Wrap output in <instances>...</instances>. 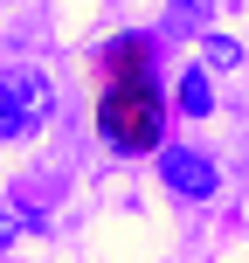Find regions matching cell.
I'll use <instances>...</instances> for the list:
<instances>
[{"label":"cell","instance_id":"5b68a950","mask_svg":"<svg viewBox=\"0 0 249 263\" xmlns=\"http://www.w3.org/2000/svg\"><path fill=\"white\" fill-rule=\"evenodd\" d=\"M208 63H215V69H236V63H242V42H236V35H208Z\"/></svg>","mask_w":249,"mask_h":263},{"label":"cell","instance_id":"7a4b0ae2","mask_svg":"<svg viewBox=\"0 0 249 263\" xmlns=\"http://www.w3.org/2000/svg\"><path fill=\"white\" fill-rule=\"evenodd\" d=\"M55 111V90L42 69H0V139H28Z\"/></svg>","mask_w":249,"mask_h":263},{"label":"cell","instance_id":"277c9868","mask_svg":"<svg viewBox=\"0 0 249 263\" xmlns=\"http://www.w3.org/2000/svg\"><path fill=\"white\" fill-rule=\"evenodd\" d=\"M180 111H187V118H208V111H215V90H208L201 69H187V77H180Z\"/></svg>","mask_w":249,"mask_h":263},{"label":"cell","instance_id":"6da1fadb","mask_svg":"<svg viewBox=\"0 0 249 263\" xmlns=\"http://www.w3.org/2000/svg\"><path fill=\"white\" fill-rule=\"evenodd\" d=\"M166 104H159V77H152V42L118 35L97 55V132L111 153H152Z\"/></svg>","mask_w":249,"mask_h":263},{"label":"cell","instance_id":"3957f363","mask_svg":"<svg viewBox=\"0 0 249 263\" xmlns=\"http://www.w3.org/2000/svg\"><path fill=\"white\" fill-rule=\"evenodd\" d=\"M159 180H166L173 194H187V201H208V194H215V159H208V153H194V145H180V153H159Z\"/></svg>","mask_w":249,"mask_h":263}]
</instances>
